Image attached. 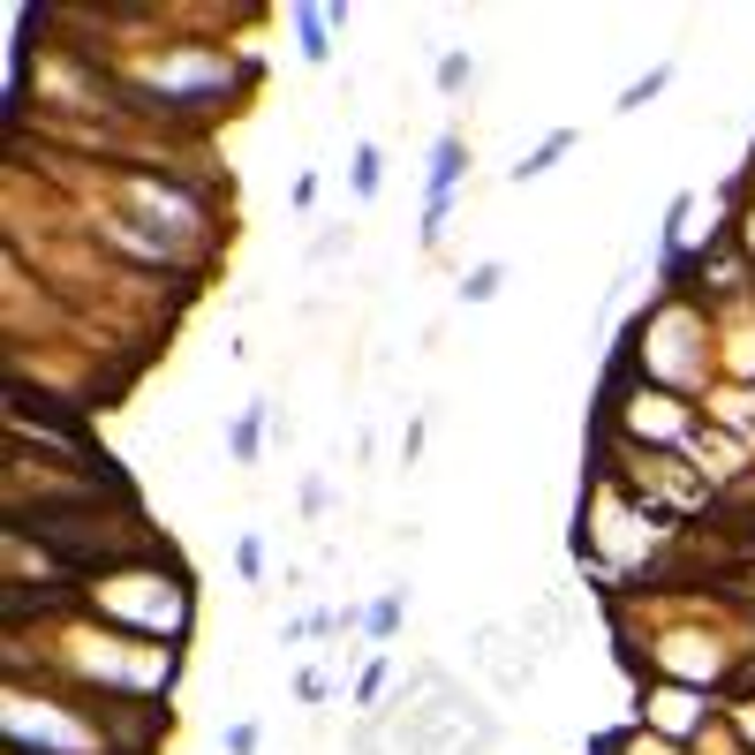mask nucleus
Wrapping results in <instances>:
<instances>
[{
    "label": "nucleus",
    "instance_id": "1",
    "mask_svg": "<svg viewBox=\"0 0 755 755\" xmlns=\"http://www.w3.org/2000/svg\"><path fill=\"white\" fill-rule=\"evenodd\" d=\"M454 190H461V137H438V151H431V197H423V242L446 234Z\"/></svg>",
    "mask_w": 755,
    "mask_h": 755
},
{
    "label": "nucleus",
    "instance_id": "2",
    "mask_svg": "<svg viewBox=\"0 0 755 755\" xmlns=\"http://www.w3.org/2000/svg\"><path fill=\"white\" fill-rule=\"evenodd\" d=\"M333 8H295V54L302 61H333Z\"/></svg>",
    "mask_w": 755,
    "mask_h": 755
},
{
    "label": "nucleus",
    "instance_id": "3",
    "mask_svg": "<svg viewBox=\"0 0 755 755\" xmlns=\"http://www.w3.org/2000/svg\"><path fill=\"white\" fill-rule=\"evenodd\" d=\"M567 144H574V129H551V137L537 144V151H529V159H522V167H514V182H537V174H551V159H559V151H567Z\"/></svg>",
    "mask_w": 755,
    "mask_h": 755
},
{
    "label": "nucleus",
    "instance_id": "4",
    "mask_svg": "<svg viewBox=\"0 0 755 755\" xmlns=\"http://www.w3.org/2000/svg\"><path fill=\"white\" fill-rule=\"evenodd\" d=\"M227 446H234V461H258V446H265V401H258V409L227 431Z\"/></svg>",
    "mask_w": 755,
    "mask_h": 755
},
{
    "label": "nucleus",
    "instance_id": "5",
    "mask_svg": "<svg viewBox=\"0 0 755 755\" xmlns=\"http://www.w3.org/2000/svg\"><path fill=\"white\" fill-rule=\"evenodd\" d=\"M499 287H506V265H477V273L461 279V302H491Z\"/></svg>",
    "mask_w": 755,
    "mask_h": 755
},
{
    "label": "nucleus",
    "instance_id": "6",
    "mask_svg": "<svg viewBox=\"0 0 755 755\" xmlns=\"http://www.w3.org/2000/svg\"><path fill=\"white\" fill-rule=\"evenodd\" d=\"M355 197H378V144H355Z\"/></svg>",
    "mask_w": 755,
    "mask_h": 755
},
{
    "label": "nucleus",
    "instance_id": "7",
    "mask_svg": "<svg viewBox=\"0 0 755 755\" xmlns=\"http://www.w3.org/2000/svg\"><path fill=\"white\" fill-rule=\"evenodd\" d=\"M401 627V597H378L370 613H363V634H393Z\"/></svg>",
    "mask_w": 755,
    "mask_h": 755
},
{
    "label": "nucleus",
    "instance_id": "8",
    "mask_svg": "<svg viewBox=\"0 0 755 755\" xmlns=\"http://www.w3.org/2000/svg\"><path fill=\"white\" fill-rule=\"evenodd\" d=\"M665 83H673V69H650L642 83H627V99H619V106H650V99H657Z\"/></svg>",
    "mask_w": 755,
    "mask_h": 755
},
{
    "label": "nucleus",
    "instance_id": "9",
    "mask_svg": "<svg viewBox=\"0 0 755 755\" xmlns=\"http://www.w3.org/2000/svg\"><path fill=\"white\" fill-rule=\"evenodd\" d=\"M469 76H477V61H469V54H446V61H438V83H446V91H461Z\"/></svg>",
    "mask_w": 755,
    "mask_h": 755
},
{
    "label": "nucleus",
    "instance_id": "10",
    "mask_svg": "<svg viewBox=\"0 0 755 755\" xmlns=\"http://www.w3.org/2000/svg\"><path fill=\"white\" fill-rule=\"evenodd\" d=\"M234 567H242V574L258 582V574H265V545H258V537H242V551H234Z\"/></svg>",
    "mask_w": 755,
    "mask_h": 755
},
{
    "label": "nucleus",
    "instance_id": "11",
    "mask_svg": "<svg viewBox=\"0 0 755 755\" xmlns=\"http://www.w3.org/2000/svg\"><path fill=\"white\" fill-rule=\"evenodd\" d=\"M227 755H258V725H227Z\"/></svg>",
    "mask_w": 755,
    "mask_h": 755
}]
</instances>
